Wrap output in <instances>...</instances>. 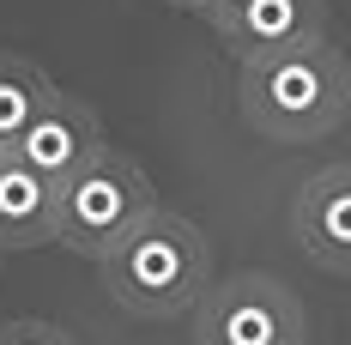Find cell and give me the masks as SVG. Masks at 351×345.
Instances as JSON below:
<instances>
[{
	"label": "cell",
	"instance_id": "277c9868",
	"mask_svg": "<svg viewBox=\"0 0 351 345\" xmlns=\"http://www.w3.org/2000/svg\"><path fill=\"white\" fill-rule=\"evenodd\" d=\"M194 345H303L309 340V315L297 303V291L273 273H230L212 278L200 297Z\"/></svg>",
	"mask_w": 351,
	"mask_h": 345
},
{
	"label": "cell",
	"instance_id": "7a4b0ae2",
	"mask_svg": "<svg viewBox=\"0 0 351 345\" xmlns=\"http://www.w3.org/2000/svg\"><path fill=\"white\" fill-rule=\"evenodd\" d=\"M104 291L140 321H176L194 315L200 297L212 291V248L200 224H188L182 212H152L121 248H109L97 261Z\"/></svg>",
	"mask_w": 351,
	"mask_h": 345
},
{
	"label": "cell",
	"instance_id": "6da1fadb",
	"mask_svg": "<svg viewBox=\"0 0 351 345\" xmlns=\"http://www.w3.org/2000/svg\"><path fill=\"white\" fill-rule=\"evenodd\" d=\"M248 128L279 145H315L339 134L351 115V61L333 43H303L267 61H248L237 79Z\"/></svg>",
	"mask_w": 351,
	"mask_h": 345
},
{
	"label": "cell",
	"instance_id": "4fadbf2b",
	"mask_svg": "<svg viewBox=\"0 0 351 345\" xmlns=\"http://www.w3.org/2000/svg\"><path fill=\"white\" fill-rule=\"evenodd\" d=\"M0 158H6V145H0Z\"/></svg>",
	"mask_w": 351,
	"mask_h": 345
},
{
	"label": "cell",
	"instance_id": "30bf717a",
	"mask_svg": "<svg viewBox=\"0 0 351 345\" xmlns=\"http://www.w3.org/2000/svg\"><path fill=\"white\" fill-rule=\"evenodd\" d=\"M0 345H79V340L61 333V327H49V321H6Z\"/></svg>",
	"mask_w": 351,
	"mask_h": 345
},
{
	"label": "cell",
	"instance_id": "5b68a950",
	"mask_svg": "<svg viewBox=\"0 0 351 345\" xmlns=\"http://www.w3.org/2000/svg\"><path fill=\"white\" fill-rule=\"evenodd\" d=\"M218 49L248 67V61H267V55H285V49H303V43H327V0H248L237 12H218L206 19Z\"/></svg>",
	"mask_w": 351,
	"mask_h": 345
},
{
	"label": "cell",
	"instance_id": "9c48e42d",
	"mask_svg": "<svg viewBox=\"0 0 351 345\" xmlns=\"http://www.w3.org/2000/svg\"><path fill=\"white\" fill-rule=\"evenodd\" d=\"M55 91H61V85L36 67V61L0 49V145H12V139L25 134V128L36 121V109L49 104Z\"/></svg>",
	"mask_w": 351,
	"mask_h": 345
},
{
	"label": "cell",
	"instance_id": "3957f363",
	"mask_svg": "<svg viewBox=\"0 0 351 345\" xmlns=\"http://www.w3.org/2000/svg\"><path fill=\"white\" fill-rule=\"evenodd\" d=\"M152 212H158L152 176H145L128 152L104 145L79 176L61 182V224H55V242L73 248V254H85V261H104L109 248H121Z\"/></svg>",
	"mask_w": 351,
	"mask_h": 345
},
{
	"label": "cell",
	"instance_id": "8992f818",
	"mask_svg": "<svg viewBox=\"0 0 351 345\" xmlns=\"http://www.w3.org/2000/svg\"><path fill=\"white\" fill-rule=\"evenodd\" d=\"M104 121H97V109L79 104V97H67V91H55L49 104L36 109V121L25 128V134L12 139L6 152L25 164V170H36L43 182H67V176H79L97 152H104Z\"/></svg>",
	"mask_w": 351,
	"mask_h": 345
},
{
	"label": "cell",
	"instance_id": "8fae6325",
	"mask_svg": "<svg viewBox=\"0 0 351 345\" xmlns=\"http://www.w3.org/2000/svg\"><path fill=\"white\" fill-rule=\"evenodd\" d=\"M237 6H248V0H206V12H200V19H218V12H237Z\"/></svg>",
	"mask_w": 351,
	"mask_h": 345
},
{
	"label": "cell",
	"instance_id": "7c38bea8",
	"mask_svg": "<svg viewBox=\"0 0 351 345\" xmlns=\"http://www.w3.org/2000/svg\"><path fill=\"white\" fill-rule=\"evenodd\" d=\"M164 6H176V12H206V0H164Z\"/></svg>",
	"mask_w": 351,
	"mask_h": 345
},
{
	"label": "cell",
	"instance_id": "ba28073f",
	"mask_svg": "<svg viewBox=\"0 0 351 345\" xmlns=\"http://www.w3.org/2000/svg\"><path fill=\"white\" fill-rule=\"evenodd\" d=\"M55 224H61V188L6 152L0 158V248L6 254L43 248V242H55Z\"/></svg>",
	"mask_w": 351,
	"mask_h": 345
},
{
	"label": "cell",
	"instance_id": "52a82bcc",
	"mask_svg": "<svg viewBox=\"0 0 351 345\" xmlns=\"http://www.w3.org/2000/svg\"><path fill=\"white\" fill-rule=\"evenodd\" d=\"M291 230H297V248L315 267L351 278V164H327L297 188Z\"/></svg>",
	"mask_w": 351,
	"mask_h": 345
}]
</instances>
